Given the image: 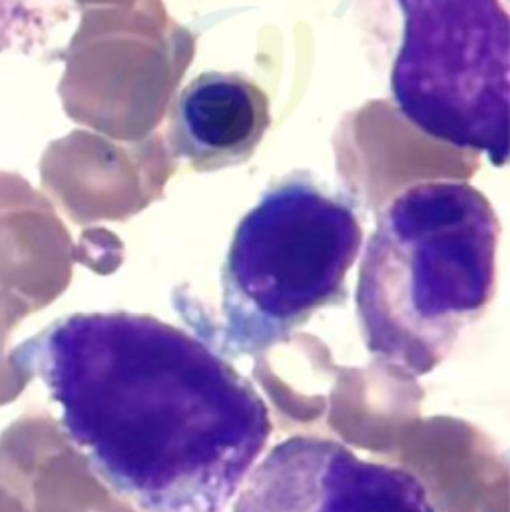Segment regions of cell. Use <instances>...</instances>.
<instances>
[{
  "mask_svg": "<svg viewBox=\"0 0 510 512\" xmlns=\"http://www.w3.org/2000/svg\"><path fill=\"white\" fill-rule=\"evenodd\" d=\"M92 473L136 512H228L273 425L206 339L154 315L74 313L18 345Z\"/></svg>",
  "mask_w": 510,
  "mask_h": 512,
  "instance_id": "6da1fadb",
  "label": "cell"
},
{
  "mask_svg": "<svg viewBox=\"0 0 510 512\" xmlns=\"http://www.w3.org/2000/svg\"><path fill=\"white\" fill-rule=\"evenodd\" d=\"M363 246L355 204L307 172L273 184L244 216L222 269V323L198 333L224 357H257L347 297Z\"/></svg>",
  "mask_w": 510,
  "mask_h": 512,
  "instance_id": "3957f363",
  "label": "cell"
},
{
  "mask_svg": "<svg viewBox=\"0 0 510 512\" xmlns=\"http://www.w3.org/2000/svg\"><path fill=\"white\" fill-rule=\"evenodd\" d=\"M271 124L265 92L236 72H204L178 94L168 120V148L196 172L252 160Z\"/></svg>",
  "mask_w": 510,
  "mask_h": 512,
  "instance_id": "8992f818",
  "label": "cell"
},
{
  "mask_svg": "<svg viewBox=\"0 0 510 512\" xmlns=\"http://www.w3.org/2000/svg\"><path fill=\"white\" fill-rule=\"evenodd\" d=\"M232 512H437L407 469L359 459L339 441L295 435L257 459Z\"/></svg>",
  "mask_w": 510,
  "mask_h": 512,
  "instance_id": "5b68a950",
  "label": "cell"
},
{
  "mask_svg": "<svg viewBox=\"0 0 510 512\" xmlns=\"http://www.w3.org/2000/svg\"><path fill=\"white\" fill-rule=\"evenodd\" d=\"M397 110L425 136L509 160L510 20L501 0H397Z\"/></svg>",
  "mask_w": 510,
  "mask_h": 512,
  "instance_id": "277c9868",
  "label": "cell"
},
{
  "mask_svg": "<svg viewBox=\"0 0 510 512\" xmlns=\"http://www.w3.org/2000/svg\"><path fill=\"white\" fill-rule=\"evenodd\" d=\"M501 222L489 198L457 180L405 188L377 220L357 277L367 351L407 379L433 373L489 309Z\"/></svg>",
  "mask_w": 510,
  "mask_h": 512,
  "instance_id": "7a4b0ae2",
  "label": "cell"
}]
</instances>
